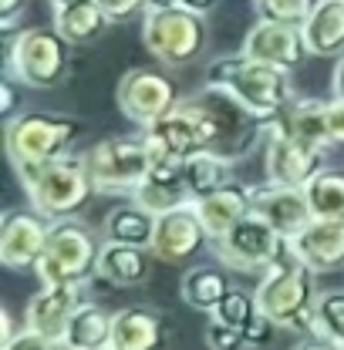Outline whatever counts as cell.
Instances as JSON below:
<instances>
[{"label":"cell","instance_id":"42","mask_svg":"<svg viewBox=\"0 0 344 350\" xmlns=\"http://www.w3.org/2000/svg\"><path fill=\"white\" fill-rule=\"evenodd\" d=\"M179 7V0H145V10H169Z\"/></svg>","mask_w":344,"mask_h":350},{"label":"cell","instance_id":"25","mask_svg":"<svg viewBox=\"0 0 344 350\" xmlns=\"http://www.w3.org/2000/svg\"><path fill=\"white\" fill-rule=\"evenodd\" d=\"M112 330H115V313H108L105 306L98 304H85L68 334H64V350H98V347H112Z\"/></svg>","mask_w":344,"mask_h":350},{"label":"cell","instance_id":"20","mask_svg":"<svg viewBox=\"0 0 344 350\" xmlns=\"http://www.w3.org/2000/svg\"><path fill=\"white\" fill-rule=\"evenodd\" d=\"M193 209H196V216L203 222V229H206V236L210 239H223L240 219L250 213V189H243V185H226V189H219L213 196H203V199H196L193 202Z\"/></svg>","mask_w":344,"mask_h":350},{"label":"cell","instance_id":"39","mask_svg":"<svg viewBox=\"0 0 344 350\" xmlns=\"http://www.w3.org/2000/svg\"><path fill=\"white\" fill-rule=\"evenodd\" d=\"M179 7H182V10H193V14L203 17V14H210V10L216 7V0H179Z\"/></svg>","mask_w":344,"mask_h":350},{"label":"cell","instance_id":"15","mask_svg":"<svg viewBox=\"0 0 344 350\" xmlns=\"http://www.w3.org/2000/svg\"><path fill=\"white\" fill-rule=\"evenodd\" d=\"M85 306L82 286H61V283H44L41 290L24 306V327L38 330L44 337L64 340L75 313Z\"/></svg>","mask_w":344,"mask_h":350},{"label":"cell","instance_id":"13","mask_svg":"<svg viewBox=\"0 0 344 350\" xmlns=\"http://www.w3.org/2000/svg\"><path fill=\"white\" fill-rule=\"evenodd\" d=\"M51 219L38 209H14L0 226V262L10 269H34L47 246Z\"/></svg>","mask_w":344,"mask_h":350},{"label":"cell","instance_id":"31","mask_svg":"<svg viewBox=\"0 0 344 350\" xmlns=\"http://www.w3.org/2000/svg\"><path fill=\"white\" fill-rule=\"evenodd\" d=\"M254 3H257L260 21H277V24L301 27L321 0H254Z\"/></svg>","mask_w":344,"mask_h":350},{"label":"cell","instance_id":"8","mask_svg":"<svg viewBox=\"0 0 344 350\" xmlns=\"http://www.w3.org/2000/svg\"><path fill=\"white\" fill-rule=\"evenodd\" d=\"M7 68L21 85L47 91L64 78L68 68V41L54 27H31L21 31L7 44Z\"/></svg>","mask_w":344,"mask_h":350},{"label":"cell","instance_id":"9","mask_svg":"<svg viewBox=\"0 0 344 350\" xmlns=\"http://www.w3.org/2000/svg\"><path fill=\"white\" fill-rule=\"evenodd\" d=\"M115 98H119L122 115L138 129L162 122L166 115H172L179 108V88L159 68H132L119 81Z\"/></svg>","mask_w":344,"mask_h":350},{"label":"cell","instance_id":"18","mask_svg":"<svg viewBox=\"0 0 344 350\" xmlns=\"http://www.w3.org/2000/svg\"><path fill=\"white\" fill-rule=\"evenodd\" d=\"M132 202H138L152 216H162V213L189 206L193 192H189L182 162H156L149 169V175L142 178V185L132 192Z\"/></svg>","mask_w":344,"mask_h":350},{"label":"cell","instance_id":"40","mask_svg":"<svg viewBox=\"0 0 344 350\" xmlns=\"http://www.w3.org/2000/svg\"><path fill=\"white\" fill-rule=\"evenodd\" d=\"M0 94H3V108H0V111H3V115H14V108H17V91H14V85L3 81V85H0Z\"/></svg>","mask_w":344,"mask_h":350},{"label":"cell","instance_id":"24","mask_svg":"<svg viewBox=\"0 0 344 350\" xmlns=\"http://www.w3.org/2000/svg\"><path fill=\"white\" fill-rule=\"evenodd\" d=\"M182 169H186L193 202L203 199V196H213V192L226 189V185H233V162L223 152H216V148H203V152L189 155L182 162Z\"/></svg>","mask_w":344,"mask_h":350},{"label":"cell","instance_id":"16","mask_svg":"<svg viewBox=\"0 0 344 350\" xmlns=\"http://www.w3.org/2000/svg\"><path fill=\"white\" fill-rule=\"evenodd\" d=\"M240 51L260 64H273V68H284V71H294L307 54L301 27L277 24V21H257L250 27V34L243 38Z\"/></svg>","mask_w":344,"mask_h":350},{"label":"cell","instance_id":"30","mask_svg":"<svg viewBox=\"0 0 344 350\" xmlns=\"http://www.w3.org/2000/svg\"><path fill=\"white\" fill-rule=\"evenodd\" d=\"M314 334L344 347V290H324L314 304Z\"/></svg>","mask_w":344,"mask_h":350},{"label":"cell","instance_id":"19","mask_svg":"<svg viewBox=\"0 0 344 350\" xmlns=\"http://www.w3.org/2000/svg\"><path fill=\"white\" fill-rule=\"evenodd\" d=\"M301 38L314 57H344V0H321L301 24Z\"/></svg>","mask_w":344,"mask_h":350},{"label":"cell","instance_id":"11","mask_svg":"<svg viewBox=\"0 0 344 350\" xmlns=\"http://www.w3.org/2000/svg\"><path fill=\"white\" fill-rule=\"evenodd\" d=\"M263 142H267V145H263V169H267V178H270V182L307 189V182H310L314 175L324 172L328 152L297 142L294 135H287L277 122H267V125H263Z\"/></svg>","mask_w":344,"mask_h":350},{"label":"cell","instance_id":"22","mask_svg":"<svg viewBox=\"0 0 344 350\" xmlns=\"http://www.w3.org/2000/svg\"><path fill=\"white\" fill-rule=\"evenodd\" d=\"M287 135H294L304 145H314V148H331L334 138H331V122H328V101L321 98H301L294 101L280 118H273Z\"/></svg>","mask_w":344,"mask_h":350},{"label":"cell","instance_id":"26","mask_svg":"<svg viewBox=\"0 0 344 350\" xmlns=\"http://www.w3.org/2000/svg\"><path fill=\"white\" fill-rule=\"evenodd\" d=\"M179 293H182V300L193 306V310H203V313L213 317L216 310H219V304L226 300V293H230V280L216 266H193L182 276Z\"/></svg>","mask_w":344,"mask_h":350},{"label":"cell","instance_id":"21","mask_svg":"<svg viewBox=\"0 0 344 350\" xmlns=\"http://www.w3.org/2000/svg\"><path fill=\"white\" fill-rule=\"evenodd\" d=\"M112 350H166V323L145 306H125L115 313Z\"/></svg>","mask_w":344,"mask_h":350},{"label":"cell","instance_id":"38","mask_svg":"<svg viewBox=\"0 0 344 350\" xmlns=\"http://www.w3.org/2000/svg\"><path fill=\"white\" fill-rule=\"evenodd\" d=\"M294 350H344V347L331 344V340H324V337H317V334H307V337H304Z\"/></svg>","mask_w":344,"mask_h":350},{"label":"cell","instance_id":"4","mask_svg":"<svg viewBox=\"0 0 344 350\" xmlns=\"http://www.w3.org/2000/svg\"><path fill=\"white\" fill-rule=\"evenodd\" d=\"M98 260H101V243L82 222L61 219V222H51L47 246H44L34 273L41 276V283L85 286L91 276H98Z\"/></svg>","mask_w":344,"mask_h":350},{"label":"cell","instance_id":"41","mask_svg":"<svg viewBox=\"0 0 344 350\" xmlns=\"http://www.w3.org/2000/svg\"><path fill=\"white\" fill-rule=\"evenodd\" d=\"M331 88H334V98H341V101H344V57L338 61V68H334V78H331Z\"/></svg>","mask_w":344,"mask_h":350},{"label":"cell","instance_id":"23","mask_svg":"<svg viewBox=\"0 0 344 350\" xmlns=\"http://www.w3.org/2000/svg\"><path fill=\"white\" fill-rule=\"evenodd\" d=\"M98 276L108 280L112 286H142L149 280V250L105 239L101 260H98Z\"/></svg>","mask_w":344,"mask_h":350},{"label":"cell","instance_id":"14","mask_svg":"<svg viewBox=\"0 0 344 350\" xmlns=\"http://www.w3.org/2000/svg\"><path fill=\"white\" fill-rule=\"evenodd\" d=\"M206 229L196 216L193 202L182 206V209H172L156 216V229H152V243H149V253L162 262H189L206 243Z\"/></svg>","mask_w":344,"mask_h":350},{"label":"cell","instance_id":"28","mask_svg":"<svg viewBox=\"0 0 344 350\" xmlns=\"http://www.w3.org/2000/svg\"><path fill=\"white\" fill-rule=\"evenodd\" d=\"M152 229H156V216L145 213L138 202L115 206L105 216V239H112V243H129V246H145L149 250Z\"/></svg>","mask_w":344,"mask_h":350},{"label":"cell","instance_id":"12","mask_svg":"<svg viewBox=\"0 0 344 350\" xmlns=\"http://www.w3.org/2000/svg\"><path fill=\"white\" fill-rule=\"evenodd\" d=\"M250 213L260 216L263 222H270L284 239L297 236L304 226L314 219V209H310V199L304 189H294V185H277V182H260V185H250Z\"/></svg>","mask_w":344,"mask_h":350},{"label":"cell","instance_id":"37","mask_svg":"<svg viewBox=\"0 0 344 350\" xmlns=\"http://www.w3.org/2000/svg\"><path fill=\"white\" fill-rule=\"evenodd\" d=\"M27 7V0H0V24L14 27V21L21 17V10Z\"/></svg>","mask_w":344,"mask_h":350},{"label":"cell","instance_id":"17","mask_svg":"<svg viewBox=\"0 0 344 350\" xmlns=\"http://www.w3.org/2000/svg\"><path fill=\"white\" fill-rule=\"evenodd\" d=\"M287 250L314 273H331L344 266V219H310L297 236L287 239Z\"/></svg>","mask_w":344,"mask_h":350},{"label":"cell","instance_id":"32","mask_svg":"<svg viewBox=\"0 0 344 350\" xmlns=\"http://www.w3.org/2000/svg\"><path fill=\"white\" fill-rule=\"evenodd\" d=\"M213 317L216 320H223V323H233V327L247 330V327L260 317L257 297H254V293H243V290H230L226 300L219 304V310H216Z\"/></svg>","mask_w":344,"mask_h":350},{"label":"cell","instance_id":"29","mask_svg":"<svg viewBox=\"0 0 344 350\" xmlns=\"http://www.w3.org/2000/svg\"><path fill=\"white\" fill-rule=\"evenodd\" d=\"M307 199L314 219H344V172L324 169L307 182Z\"/></svg>","mask_w":344,"mask_h":350},{"label":"cell","instance_id":"33","mask_svg":"<svg viewBox=\"0 0 344 350\" xmlns=\"http://www.w3.org/2000/svg\"><path fill=\"white\" fill-rule=\"evenodd\" d=\"M203 340H206V347L210 350H243V347H250V344H247V334H243L240 327L223 323V320H216V317H210Z\"/></svg>","mask_w":344,"mask_h":350},{"label":"cell","instance_id":"5","mask_svg":"<svg viewBox=\"0 0 344 350\" xmlns=\"http://www.w3.org/2000/svg\"><path fill=\"white\" fill-rule=\"evenodd\" d=\"M88 175L95 182V192H119L132 196L149 169L156 165L152 148L145 142V135H119V138H105L98 145H91L85 152Z\"/></svg>","mask_w":344,"mask_h":350},{"label":"cell","instance_id":"1","mask_svg":"<svg viewBox=\"0 0 344 350\" xmlns=\"http://www.w3.org/2000/svg\"><path fill=\"white\" fill-rule=\"evenodd\" d=\"M206 88L233 98L250 118H257L260 125L280 118L294 105L291 71L273 68V64H260L254 57H247L243 51L213 61L210 71H206Z\"/></svg>","mask_w":344,"mask_h":350},{"label":"cell","instance_id":"10","mask_svg":"<svg viewBox=\"0 0 344 350\" xmlns=\"http://www.w3.org/2000/svg\"><path fill=\"white\" fill-rule=\"evenodd\" d=\"M287 253V239L260 216L247 213L223 239H216V256L219 262L254 273V269H270L277 260H284Z\"/></svg>","mask_w":344,"mask_h":350},{"label":"cell","instance_id":"27","mask_svg":"<svg viewBox=\"0 0 344 350\" xmlns=\"http://www.w3.org/2000/svg\"><path fill=\"white\" fill-rule=\"evenodd\" d=\"M112 21L105 17V10L98 7V0H88L78 7H64L54 10V31L64 38L68 44H88L95 41Z\"/></svg>","mask_w":344,"mask_h":350},{"label":"cell","instance_id":"35","mask_svg":"<svg viewBox=\"0 0 344 350\" xmlns=\"http://www.w3.org/2000/svg\"><path fill=\"white\" fill-rule=\"evenodd\" d=\"M98 7L105 10L108 21H129L132 14L145 10V0H98Z\"/></svg>","mask_w":344,"mask_h":350},{"label":"cell","instance_id":"6","mask_svg":"<svg viewBox=\"0 0 344 350\" xmlns=\"http://www.w3.org/2000/svg\"><path fill=\"white\" fill-rule=\"evenodd\" d=\"M142 44L145 51L162 61L166 68L189 64L206 47V24L199 14L169 7V10H145L142 17Z\"/></svg>","mask_w":344,"mask_h":350},{"label":"cell","instance_id":"34","mask_svg":"<svg viewBox=\"0 0 344 350\" xmlns=\"http://www.w3.org/2000/svg\"><path fill=\"white\" fill-rule=\"evenodd\" d=\"M0 350H64V344L54 340V337H44V334L31 330V327H24V330H17L10 340H3Z\"/></svg>","mask_w":344,"mask_h":350},{"label":"cell","instance_id":"43","mask_svg":"<svg viewBox=\"0 0 344 350\" xmlns=\"http://www.w3.org/2000/svg\"><path fill=\"white\" fill-rule=\"evenodd\" d=\"M51 3V14L54 10H64V7H78V3H88V0H47Z\"/></svg>","mask_w":344,"mask_h":350},{"label":"cell","instance_id":"3","mask_svg":"<svg viewBox=\"0 0 344 350\" xmlns=\"http://www.w3.org/2000/svg\"><path fill=\"white\" fill-rule=\"evenodd\" d=\"M254 297L260 313H267L280 330L314 334V304H317L314 269L304 266L291 250L284 253V260L263 269V280Z\"/></svg>","mask_w":344,"mask_h":350},{"label":"cell","instance_id":"7","mask_svg":"<svg viewBox=\"0 0 344 350\" xmlns=\"http://www.w3.org/2000/svg\"><path fill=\"white\" fill-rule=\"evenodd\" d=\"M82 135V122L71 115H21L7 122V159L10 165L61 159Z\"/></svg>","mask_w":344,"mask_h":350},{"label":"cell","instance_id":"2","mask_svg":"<svg viewBox=\"0 0 344 350\" xmlns=\"http://www.w3.org/2000/svg\"><path fill=\"white\" fill-rule=\"evenodd\" d=\"M17 178L31 199V209H38L51 222L61 219H75L88 206V199L95 196V182L88 175L85 155H61L51 162H24L14 165Z\"/></svg>","mask_w":344,"mask_h":350},{"label":"cell","instance_id":"44","mask_svg":"<svg viewBox=\"0 0 344 350\" xmlns=\"http://www.w3.org/2000/svg\"><path fill=\"white\" fill-rule=\"evenodd\" d=\"M98 350H112V347H98Z\"/></svg>","mask_w":344,"mask_h":350},{"label":"cell","instance_id":"36","mask_svg":"<svg viewBox=\"0 0 344 350\" xmlns=\"http://www.w3.org/2000/svg\"><path fill=\"white\" fill-rule=\"evenodd\" d=\"M328 122H331V138H334V145H344V101L341 98L328 101Z\"/></svg>","mask_w":344,"mask_h":350}]
</instances>
